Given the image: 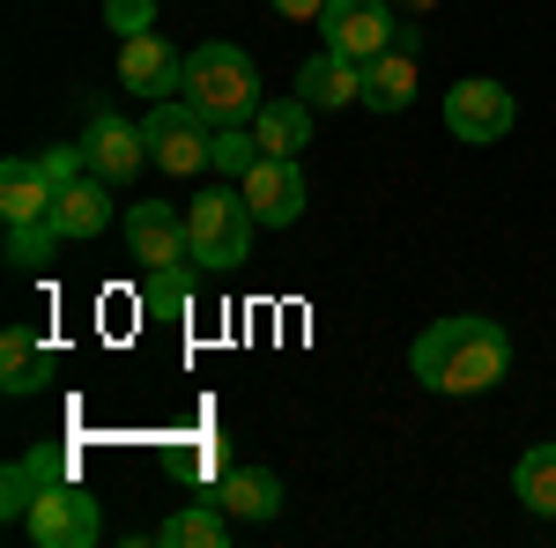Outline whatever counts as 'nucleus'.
<instances>
[{"mask_svg": "<svg viewBox=\"0 0 556 548\" xmlns=\"http://www.w3.org/2000/svg\"><path fill=\"white\" fill-rule=\"evenodd\" d=\"M408 371L430 385V393H490V385L513 379V334L482 311H460V319H438L408 341Z\"/></svg>", "mask_w": 556, "mask_h": 548, "instance_id": "f257e3e1", "label": "nucleus"}, {"mask_svg": "<svg viewBox=\"0 0 556 548\" xmlns=\"http://www.w3.org/2000/svg\"><path fill=\"white\" fill-rule=\"evenodd\" d=\"M186 104H201L215 127H230V119H253L260 104V67H253V52L245 44H193L186 52V89H178Z\"/></svg>", "mask_w": 556, "mask_h": 548, "instance_id": "f03ea898", "label": "nucleus"}, {"mask_svg": "<svg viewBox=\"0 0 556 548\" xmlns=\"http://www.w3.org/2000/svg\"><path fill=\"white\" fill-rule=\"evenodd\" d=\"M253 208H245V186L238 178H223L208 193H193L186 201V238H193V267H238V259L253 253Z\"/></svg>", "mask_w": 556, "mask_h": 548, "instance_id": "7ed1b4c3", "label": "nucleus"}, {"mask_svg": "<svg viewBox=\"0 0 556 548\" xmlns=\"http://www.w3.org/2000/svg\"><path fill=\"white\" fill-rule=\"evenodd\" d=\"M149 133V164H164V178H193V170H208V149H215V119L201 104H186V97H156V112L141 119Z\"/></svg>", "mask_w": 556, "mask_h": 548, "instance_id": "20e7f679", "label": "nucleus"}, {"mask_svg": "<svg viewBox=\"0 0 556 548\" xmlns=\"http://www.w3.org/2000/svg\"><path fill=\"white\" fill-rule=\"evenodd\" d=\"M23 534L38 548H97L104 541V511H97V497H89L83 482H52L38 505H30Z\"/></svg>", "mask_w": 556, "mask_h": 548, "instance_id": "39448f33", "label": "nucleus"}, {"mask_svg": "<svg viewBox=\"0 0 556 548\" xmlns=\"http://www.w3.org/2000/svg\"><path fill=\"white\" fill-rule=\"evenodd\" d=\"M519 119L513 89L490 82V75H468V82L445 89V127H453V141H468V149H490V141H505Z\"/></svg>", "mask_w": 556, "mask_h": 548, "instance_id": "423d86ee", "label": "nucleus"}, {"mask_svg": "<svg viewBox=\"0 0 556 548\" xmlns=\"http://www.w3.org/2000/svg\"><path fill=\"white\" fill-rule=\"evenodd\" d=\"M319 38H327V52L371 67L379 52H393V8L386 0H327L319 8Z\"/></svg>", "mask_w": 556, "mask_h": 548, "instance_id": "0eeeda50", "label": "nucleus"}, {"mask_svg": "<svg viewBox=\"0 0 556 548\" xmlns=\"http://www.w3.org/2000/svg\"><path fill=\"white\" fill-rule=\"evenodd\" d=\"M245 208H253V222H267V230H290L304 215V201H312V186H304V170L298 156H260L245 178Z\"/></svg>", "mask_w": 556, "mask_h": 548, "instance_id": "6e6552de", "label": "nucleus"}, {"mask_svg": "<svg viewBox=\"0 0 556 548\" xmlns=\"http://www.w3.org/2000/svg\"><path fill=\"white\" fill-rule=\"evenodd\" d=\"M127 253L141 267H193L186 208H172V201H134L127 208Z\"/></svg>", "mask_w": 556, "mask_h": 548, "instance_id": "1a4fd4ad", "label": "nucleus"}, {"mask_svg": "<svg viewBox=\"0 0 556 548\" xmlns=\"http://www.w3.org/2000/svg\"><path fill=\"white\" fill-rule=\"evenodd\" d=\"M119 82L134 97H178L186 89V52H172V38H156V30L119 38Z\"/></svg>", "mask_w": 556, "mask_h": 548, "instance_id": "9d476101", "label": "nucleus"}, {"mask_svg": "<svg viewBox=\"0 0 556 548\" xmlns=\"http://www.w3.org/2000/svg\"><path fill=\"white\" fill-rule=\"evenodd\" d=\"M83 156H89V170H97V178L134 186V170L149 164V133L127 127L119 112H97V119H89V133H83Z\"/></svg>", "mask_w": 556, "mask_h": 548, "instance_id": "9b49d317", "label": "nucleus"}, {"mask_svg": "<svg viewBox=\"0 0 556 548\" xmlns=\"http://www.w3.org/2000/svg\"><path fill=\"white\" fill-rule=\"evenodd\" d=\"M52 201H60V186H52L45 156H8V164H0V222H8V230H15V222H45Z\"/></svg>", "mask_w": 556, "mask_h": 548, "instance_id": "f8f14e48", "label": "nucleus"}, {"mask_svg": "<svg viewBox=\"0 0 556 548\" xmlns=\"http://www.w3.org/2000/svg\"><path fill=\"white\" fill-rule=\"evenodd\" d=\"M298 97L312 104V112H342V104H364V67L319 44V52H312V60L298 67Z\"/></svg>", "mask_w": 556, "mask_h": 548, "instance_id": "ddd939ff", "label": "nucleus"}, {"mask_svg": "<svg viewBox=\"0 0 556 548\" xmlns=\"http://www.w3.org/2000/svg\"><path fill=\"white\" fill-rule=\"evenodd\" d=\"M52 482H67V453H23V460H8V474H0V519L8 526H23L30 519V505H38Z\"/></svg>", "mask_w": 556, "mask_h": 548, "instance_id": "4468645a", "label": "nucleus"}, {"mask_svg": "<svg viewBox=\"0 0 556 548\" xmlns=\"http://www.w3.org/2000/svg\"><path fill=\"white\" fill-rule=\"evenodd\" d=\"M215 505L230 511L238 526H267V519H282V474H267V467H230L223 489H215Z\"/></svg>", "mask_w": 556, "mask_h": 548, "instance_id": "2eb2a0df", "label": "nucleus"}, {"mask_svg": "<svg viewBox=\"0 0 556 548\" xmlns=\"http://www.w3.org/2000/svg\"><path fill=\"white\" fill-rule=\"evenodd\" d=\"M104 193H119L112 178H97V170H83V178H67L60 186V201H52V230L60 238H97L104 222H112V201Z\"/></svg>", "mask_w": 556, "mask_h": 548, "instance_id": "dca6fc26", "label": "nucleus"}, {"mask_svg": "<svg viewBox=\"0 0 556 548\" xmlns=\"http://www.w3.org/2000/svg\"><path fill=\"white\" fill-rule=\"evenodd\" d=\"M52 379V348L38 341V327H8L0 334V385L23 400V393H38Z\"/></svg>", "mask_w": 556, "mask_h": 548, "instance_id": "f3484780", "label": "nucleus"}, {"mask_svg": "<svg viewBox=\"0 0 556 548\" xmlns=\"http://www.w3.org/2000/svg\"><path fill=\"white\" fill-rule=\"evenodd\" d=\"M253 133H260L267 156H298L304 141H312V104L304 97H267L253 112Z\"/></svg>", "mask_w": 556, "mask_h": 548, "instance_id": "a211bd4d", "label": "nucleus"}, {"mask_svg": "<svg viewBox=\"0 0 556 548\" xmlns=\"http://www.w3.org/2000/svg\"><path fill=\"white\" fill-rule=\"evenodd\" d=\"M364 104L371 112H408L416 104V52H379L364 67Z\"/></svg>", "mask_w": 556, "mask_h": 548, "instance_id": "6ab92c4d", "label": "nucleus"}, {"mask_svg": "<svg viewBox=\"0 0 556 548\" xmlns=\"http://www.w3.org/2000/svg\"><path fill=\"white\" fill-rule=\"evenodd\" d=\"M223 534H230V511L223 505H186V511H172V519L156 526L164 548H223Z\"/></svg>", "mask_w": 556, "mask_h": 548, "instance_id": "aec40b11", "label": "nucleus"}, {"mask_svg": "<svg viewBox=\"0 0 556 548\" xmlns=\"http://www.w3.org/2000/svg\"><path fill=\"white\" fill-rule=\"evenodd\" d=\"M513 489H519V505L534 511V519H556V445H534V453H519Z\"/></svg>", "mask_w": 556, "mask_h": 548, "instance_id": "412c9836", "label": "nucleus"}, {"mask_svg": "<svg viewBox=\"0 0 556 548\" xmlns=\"http://www.w3.org/2000/svg\"><path fill=\"white\" fill-rule=\"evenodd\" d=\"M186 282H193V267H141V311L178 319L186 311Z\"/></svg>", "mask_w": 556, "mask_h": 548, "instance_id": "4be33fe9", "label": "nucleus"}, {"mask_svg": "<svg viewBox=\"0 0 556 548\" xmlns=\"http://www.w3.org/2000/svg\"><path fill=\"white\" fill-rule=\"evenodd\" d=\"M267 149H260V133H245V119H230V127H215V149H208V164L223 170V178H245V170L260 164Z\"/></svg>", "mask_w": 556, "mask_h": 548, "instance_id": "5701e85b", "label": "nucleus"}, {"mask_svg": "<svg viewBox=\"0 0 556 548\" xmlns=\"http://www.w3.org/2000/svg\"><path fill=\"white\" fill-rule=\"evenodd\" d=\"M52 245H60L52 215H45V222H15V230H8V267H23V275H30V267L52 259Z\"/></svg>", "mask_w": 556, "mask_h": 548, "instance_id": "b1692460", "label": "nucleus"}, {"mask_svg": "<svg viewBox=\"0 0 556 548\" xmlns=\"http://www.w3.org/2000/svg\"><path fill=\"white\" fill-rule=\"evenodd\" d=\"M104 23H112L119 38H141V30L156 23V0H104Z\"/></svg>", "mask_w": 556, "mask_h": 548, "instance_id": "393cba45", "label": "nucleus"}, {"mask_svg": "<svg viewBox=\"0 0 556 548\" xmlns=\"http://www.w3.org/2000/svg\"><path fill=\"white\" fill-rule=\"evenodd\" d=\"M319 8L327 0H275V15H290V23H319Z\"/></svg>", "mask_w": 556, "mask_h": 548, "instance_id": "a878e982", "label": "nucleus"}]
</instances>
